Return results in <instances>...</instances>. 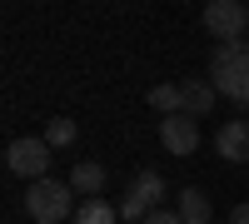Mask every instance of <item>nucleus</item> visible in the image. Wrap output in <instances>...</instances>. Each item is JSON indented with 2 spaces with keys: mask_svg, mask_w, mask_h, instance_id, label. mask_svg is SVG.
<instances>
[{
  "mask_svg": "<svg viewBox=\"0 0 249 224\" xmlns=\"http://www.w3.org/2000/svg\"><path fill=\"white\" fill-rule=\"evenodd\" d=\"M210 85L219 95H230L234 105H249V40L214 45V55H210Z\"/></svg>",
  "mask_w": 249,
  "mask_h": 224,
  "instance_id": "f257e3e1",
  "label": "nucleus"
},
{
  "mask_svg": "<svg viewBox=\"0 0 249 224\" xmlns=\"http://www.w3.org/2000/svg\"><path fill=\"white\" fill-rule=\"evenodd\" d=\"M70 179H35V185L25 190V214L35 219V224H65V219H75L70 214Z\"/></svg>",
  "mask_w": 249,
  "mask_h": 224,
  "instance_id": "f03ea898",
  "label": "nucleus"
},
{
  "mask_svg": "<svg viewBox=\"0 0 249 224\" xmlns=\"http://www.w3.org/2000/svg\"><path fill=\"white\" fill-rule=\"evenodd\" d=\"M5 170L15 174V179H50L45 170H50V145H45V135H20V139H10L5 145Z\"/></svg>",
  "mask_w": 249,
  "mask_h": 224,
  "instance_id": "7ed1b4c3",
  "label": "nucleus"
},
{
  "mask_svg": "<svg viewBox=\"0 0 249 224\" xmlns=\"http://www.w3.org/2000/svg\"><path fill=\"white\" fill-rule=\"evenodd\" d=\"M160 199H164V179H160L155 170H140V174L130 179V190H124V199H120V219L144 224V219L160 209Z\"/></svg>",
  "mask_w": 249,
  "mask_h": 224,
  "instance_id": "20e7f679",
  "label": "nucleus"
},
{
  "mask_svg": "<svg viewBox=\"0 0 249 224\" xmlns=\"http://www.w3.org/2000/svg\"><path fill=\"white\" fill-rule=\"evenodd\" d=\"M244 25H249V5L244 0H210V5H204V30H210L219 45L244 40Z\"/></svg>",
  "mask_w": 249,
  "mask_h": 224,
  "instance_id": "39448f33",
  "label": "nucleus"
},
{
  "mask_svg": "<svg viewBox=\"0 0 249 224\" xmlns=\"http://www.w3.org/2000/svg\"><path fill=\"white\" fill-rule=\"evenodd\" d=\"M160 145L179 155V159H190L199 150V125H195V115H170V120H160Z\"/></svg>",
  "mask_w": 249,
  "mask_h": 224,
  "instance_id": "423d86ee",
  "label": "nucleus"
},
{
  "mask_svg": "<svg viewBox=\"0 0 249 224\" xmlns=\"http://www.w3.org/2000/svg\"><path fill=\"white\" fill-rule=\"evenodd\" d=\"M214 150H219V159H230V165L249 159V120H224L219 135H214Z\"/></svg>",
  "mask_w": 249,
  "mask_h": 224,
  "instance_id": "0eeeda50",
  "label": "nucleus"
},
{
  "mask_svg": "<svg viewBox=\"0 0 249 224\" xmlns=\"http://www.w3.org/2000/svg\"><path fill=\"white\" fill-rule=\"evenodd\" d=\"M175 214H179L184 224H214V205H210V194H204V190H190V185L179 190Z\"/></svg>",
  "mask_w": 249,
  "mask_h": 224,
  "instance_id": "6e6552de",
  "label": "nucleus"
},
{
  "mask_svg": "<svg viewBox=\"0 0 249 224\" xmlns=\"http://www.w3.org/2000/svg\"><path fill=\"white\" fill-rule=\"evenodd\" d=\"M179 90H184V115H195V120H204L214 110V100H219V90L210 85V80H184Z\"/></svg>",
  "mask_w": 249,
  "mask_h": 224,
  "instance_id": "1a4fd4ad",
  "label": "nucleus"
},
{
  "mask_svg": "<svg viewBox=\"0 0 249 224\" xmlns=\"http://www.w3.org/2000/svg\"><path fill=\"white\" fill-rule=\"evenodd\" d=\"M70 190L85 194V199H100V190H105V165H95V159H80V165L70 170Z\"/></svg>",
  "mask_w": 249,
  "mask_h": 224,
  "instance_id": "9d476101",
  "label": "nucleus"
},
{
  "mask_svg": "<svg viewBox=\"0 0 249 224\" xmlns=\"http://www.w3.org/2000/svg\"><path fill=\"white\" fill-rule=\"evenodd\" d=\"M150 105H155L164 120H170V115H184V90H179V85H155V90H150Z\"/></svg>",
  "mask_w": 249,
  "mask_h": 224,
  "instance_id": "9b49d317",
  "label": "nucleus"
},
{
  "mask_svg": "<svg viewBox=\"0 0 249 224\" xmlns=\"http://www.w3.org/2000/svg\"><path fill=\"white\" fill-rule=\"evenodd\" d=\"M70 224H120V209H110L105 199H85V205L75 209Z\"/></svg>",
  "mask_w": 249,
  "mask_h": 224,
  "instance_id": "f8f14e48",
  "label": "nucleus"
},
{
  "mask_svg": "<svg viewBox=\"0 0 249 224\" xmlns=\"http://www.w3.org/2000/svg\"><path fill=\"white\" fill-rule=\"evenodd\" d=\"M75 135H80V125L60 115V120H50V125H45V145H50V150H55V145H75Z\"/></svg>",
  "mask_w": 249,
  "mask_h": 224,
  "instance_id": "ddd939ff",
  "label": "nucleus"
},
{
  "mask_svg": "<svg viewBox=\"0 0 249 224\" xmlns=\"http://www.w3.org/2000/svg\"><path fill=\"white\" fill-rule=\"evenodd\" d=\"M144 224H184V219H179L175 209H155V214H150V219H144Z\"/></svg>",
  "mask_w": 249,
  "mask_h": 224,
  "instance_id": "4468645a",
  "label": "nucleus"
},
{
  "mask_svg": "<svg viewBox=\"0 0 249 224\" xmlns=\"http://www.w3.org/2000/svg\"><path fill=\"white\" fill-rule=\"evenodd\" d=\"M230 224H249V205H234L230 209Z\"/></svg>",
  "mask_w": 249,
  "mask_h": 224,
  "instance_id": "2eb2a0df",
  "label": "nucleus"
}]
</instances>
